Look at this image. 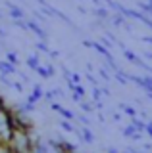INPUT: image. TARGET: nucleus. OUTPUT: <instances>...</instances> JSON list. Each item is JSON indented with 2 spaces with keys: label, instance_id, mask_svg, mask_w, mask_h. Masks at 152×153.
<instances>
[{
  "label": "nucleus",
  "instance_id": "f257e3e1",
  "mask_svg": "<svg viewBox=\"0 0 152 153\" xmlns=\"http://www.w3.org/2000/svg\"><path fill=\"white\" fill-rule=\"evenodd\" d=\"M8 143L14 149V153H31L33 149V143H31V138H29V130L25 128H12L10 130V136H8Z\"/></svg>",
  "mask_w": 152,
  "mask_h": 153
},
{
  "label": "nucleus",
  "instance_id": "f03ea898",
  "mask_svg": "<svg viewBox=\"0 0 152 153\" xmlns=\"http://www.w3.org/2000/svg\"><path fill=\"white\" fill-rule=\"evenodd\" d=\"M27 29H29V31H33V33H35V35L39 36L41 40H44V38H46V33L42 31V27H41L39 23L35 21V19H27Z\"/></svg>",
  "mask_w": 152,
  "mask_h": 153
},
{
  "label": "nucleus",
  "instance_id": "7ed1b4c3",
  "mask_svg": "<svg viewBox=\"0 0 152 153\" xmlns=\"http://www.w3.org/2000/svg\"><path fill=\"white\" fill-rule=\"evenodd\" d=\"M44 98V92H42V88H41V84H35V90H33V94L27 98V102H31V103H39V100Z\"/></svg>",
  "mask_w": 152,
  "mask_h": 153
},
{
  "label": "nucleus",
  "instance_id": "20e7f679",
  "mask_svg": "<svg viewBox=\"0 0 152 153\" xmlns=\"http://www.w3.org/2000/svg\"><path fill=\"white\" fill-rule=\"evenodd\" d=\"M0 73H2V75H14V73H16V65L10 63L8 59H2V61H0Z\"/></svg>",
  "mask_w": 152,
  "mask_h": 153
},
{
  "label": "nucleus",
  "instance_id": "39448f33",
  "mask_svg": "<svg viewBox=\"0 0 152 153\" xmlns=\"http://www.w3.org/2000/svg\"><path fill=\"white\" fill-rule=\"evenodd\" d=\"M8 8H10V16H12V19H23V17H25V13H23L21 8L14 6V4H10V2H8Z\"/></svg>",
  "mask_w": 152,
  "mask_h": 153
},
{
  "label": "nucleus",
  "instance_id": "423d86ee",
  "mask_svg": "<svg viewBox=\"0 0 152 153\" xmlns=\"http://www.w3.org/2000/svg\"><path fill=\"white\" fill-rule=\"evenodd\" d=\"M93 13H94V17H98V19H110V12H108L106 8H94L93 10Z\"/></svg>",
  "mask_w": 152,
  "mask_h": 153
},
{
  "label": "nucleus",
  "instance_id": "0eeeda50",
  "mask_svg": "<svg viewBox=\"0 0 152 153\" xmlns=\"http://www.w3.org/2000/svg\"><path fill=\"white\" fill-rule=\"evenodd\" d=\"M131 124H133V126H135L139 132H144V130H146V123H142L139 117H131Z\"/></svg>",
  "mask_w": 152,
  "mask_h": 153
},
{
  "label": "nucleus",
  "instance_id": "6e6552de",
  "mask_svg": "<svg viewBox=\"0 0 152 153\" xmlns=\"http://www.w3.org/2000/svg\"><path fill=\"white\" fill-rule=\"evenodd\" d=\"M25 63H27V67H29V69H33V71H35L37 67L41 65V63H39V56H35V54H33V56H29V57H27V61H25Z\"/></svg>",
  "mask_w": 152,
  "mask_h": 153
},
{
  "label": "nucleus",
  "instance_id": "1a4fd4ad",
  "mask_svg": "<svg viewBox=\"0 0 152 153\" xmlns=\"http://www.w3.org/2000/svg\"><path fill=\"white\" fill-rule=\"evenodd\" d=\"M60 128L65 132H77V128L73 126V124L69 123V119H65V121H60Z\"/></svg>",
  "mask_w": 152,
  "mask_h": 153
},
{
  "label": "nucleus",
  "instance_id": "9d476101",
  "mask_svg": "<svg viewBox=\"0 0 152 153\" xmlns=\"http://www.w3.org/2000/svg\"><path fill=\"white\" fill-rule=\"evenodd\" d=\"M35 73L39 75L41 79H52V76H50V73H48V67H42V65H39V67L35 69Z\"/></svg>",
  "mask_w": 152,
  "mask_h": 153
},
{
  "label": "nucleus",
  "instance_id": "9b49d317",
  "mask_svg": "<svg viewBox=\"0 0 152 153\" xmlns=\"http://www.w3.org/2000/svg\"><path fill=\"white\" fill-rule=\"evenodd\" d=\"M120 111H123L125 115H129V117H137V111L131 107V105H125V103H120Z\"/></svg>",
  "mask_w": 152,
  "mask_h": 153
},
{
  "label": "nucleus",
  "instance_id": "f8f14e48",
  "mask_svg": "<svg viewBox=\"0 0 152 153\" xmlns=\"http://www.w3.org/2000/svg\"><path fill=\"white\" fill-rule=\"evenodd\" d=\"M114 76H116V79L120 80L121 84H127V82H129V75H127V73H123V71H120V69L116 71V75H114Z\"/></svg>",
  "mask_w": 152,
  "mask_h": 153
},
{
  "label": "nucleus",
  "instance_id": "ddd939ff",
  "mask_svg": "<svg viewBox=\"0 0 152 153\" xmlns=\"http://www.w3.org/2000/svg\"><path fill=\"white\" fill-rule=\"evenodd\" d=\"M58 113L62 115V117H64V119H69V121H73V119H75V115L73 113H71L69 111V109H64V107H62V105H60V109H58Z\"/></svg>",
  "mask_w": 152,
  "mask_h": 153
},
{
  "label": "nucleus",
  "instance_id": "4468645a",
  "mask_svg": "<svg viewBox=\"0 0 152 153\" xmlns=\"http://www.w3.org/2000/svg\"><path fill=\"white\" fill-rule=\"evenodd\" d=\"M135 132H139V130H137V128L133 126V124H129V126H125V128H123V130H121V134H123V136H125V138H131V136H133V134H135Z\"/></svg>",
  "mask_w": 152,
  "mask_h": 153
},
{
  "label": "nucleus",
  "instance_id": "2eb2a0df",
  "mask_svg": "<svg viewBox=\"0 0 152 153\" xmlns=\"http://www.w3.org/2000/svg\"><path fill=\"white\" fill-rule=\"evenodd\" d=\"M6 59L8 61H10V63H14V65H20V59H17V54H14V52H8V54H6Z\"/></svg>",
  "mask_w": 152,
  "mask_h": 153
},
{
  "label": "nucleus",
  "instance_id": "dca6fc26",
  "mask_svg": "<svg viewBox=\"0 0 152 153\" xmlns=\"http://www.w3.org/2000/svg\"><path fill=\"white\" fill-rule=\"evenodd\" d=\"M79 107H81L85 113H93V111H94L93 103H89V102H81V103H79Z\"/></svg>",
  "mask_w": 152,
  "mask_h": 153
},
{
  "label": "nucleus",
  "instance_id": "f3484780",
  "mask_svg": "<svg viewBox=\"0 0 152 153\" xmlns=\"http://www.w3.org/2000/svg\"><path fill=\"white\" fill-rule=\"evenodd\" d=\"M0 153H14V149L10 147L8 142H0Z\"/></svg>",
  "mask_w": 152,
  "mask_h": 153
},
{
  "label": "nucleus",
  "instance_id": "a211bd4d",
  "mask_svg": "<svg viewBox=\"0 0 152 153\" xmlns=\"http://www.w3.org/2000/svg\"><path fill=\"white\" fill-rule=\"evenodd\" d=\"M102 88H96V86H94V90H93V100L94 102H100V98H102Z\"/></svg>",
  "mask_w": 152,
  "mask_h": 153
},
{
  "label": "nucleus",
  "instance_id": "6ab92c4d",
  "mask_svg": "<svg viewBox=\"0 0 152 153\" xmlns=\"http://www.w3.org/2000/svg\"><path fill=\"white\" fill-rule=\"evenodd\" d=\"M35 46H37V50H41V52H44V54H50V50H48V46H46V44H44V42H42V40H41V42H37V44H35Z\"/></svg>",
  "mask_w": 152,
  "mask_h": 153
},
{
  "label": "nucleus",
  "instance_id": "aec40b11",
  "mask_svg": "<svg viewBox=\"0 0 152 153\" xmlns=\"http://www.w3.org/2000/svg\"><path fill=\"white\" fill-rule=\"evenodd\" d=\"M0 82H2L4 86H10V88H12V84H14L12 80L8 79V75H2V73H0Z\"/></svg>",
  "mask_w": 152,
  "mask_h": 153
},
{
  "label": "nucleus",
  "instance_id": "412c9836",
  "mask_svg": "<svg viewBox=\"0 0 152 153\" xmlns=\"http://www.w3.org/2000/svg\"><path fill=\"white\" fill-rule=\"evenodd\" d=\"M54 98H56V92H54V90L44 92V100H46V102H54Z\"/></svg>",
  "mask_w": 152,
  "mask_h": 153
},
{
  "label": "nucleus",
  "instance_id": "4be33fe9",
  "mask_svg": "<svg viewBox=\"0 0 152 153\" xmlns=\"http://www.w3.org/2000/svg\"><path fill=\"white\" fill-rule=\"evenodd\" d=\"M12 88H14V90H16V92H17V94H20V92H23V84H21V82H17V80H16V82H14V84H12Z\"/></svg>",
  "mask_w": 152,
  "mask_h": 153
},
{
  "label": "nucleus",
  "instance_id": "5701e85b",
  "mask_svg": "<svg viewBox=\"0 0 152 153\" xmlns=\"http://www.w3.org/2000/svg\"><path fill=\"white\" fill-rule=\"evenodd\" d=\"M100 76H102V80H106V82H108L112 75H108V71H106V69H100Z\"/></svg>",
  "mask_w": 152,
  "mask_h": 153
},
{
  "label": "nucleus",
  "instance_id": "b1692460",
  "mask_svg": "<svg viewBox=\"0 0 152 153\" xmlns=\"http://www.w3.org/2000/svg\"><path fill=\"white\" fill-rule=\"evenodd\" d=\"M142 134H144V132H135V134L131 136V140H133V142H139V140H142Z\"/></svg>",
  "mask_w": 152,
  "mask_h": 153
},
{
  "label": "nucleus",
  "instance_id": "393cba45",
  "mask_svg": "<svg viewBox=\"0 0 152 153\" xmlns=\"http://www.w3.org/2000/svg\"><path fill=\"white\" fill-rule=\"evenodd\" d=\"M146 134H148V136L152 138V121H148V123H146V130H144Z\"/></svg>",
  "mask_w": 152,
  "mask_h": 153
},
{
  "label": "nucleus",
  "instance_id": "a878e982",
  "mask_svg": "<svg viewBox=\"0 0 152 153\" xmlns=\"http://www.w3.org/2000/svg\"><path fill=\"white\" fill-rule=\"evenodd\" d=\"M79 121H81L83 124H87V126H89V123H91V121H89L87 117H85V115H81V117H79Z\"/></svg>",
  "mask_w": 152,
  "mask_h": 153
},
{
  "label": "nucleus",
  "instance_id": "bb28decb",
  "mask_svg": "<svg viewBox=\"0 0 152 153\" xmlns=\"http://www.w3.org/2000/svg\"><path fill=\"white\" fill-rule=\"evenodd\" d=\"M102 44L106 46V48H110V46H112V44H110V38H102Z\"/></svg>",
  "mask_w": 152,
  "mask_h": 153
},
{
  "label": "nucleus",
  "instance_id": "cd10ccee",
  "mask_svg": "<svg viewBox=\"0 0 152 153\" xmlns=\"http://www.w3.org/2000/svg\"><path fill=\"white\" fill-rule=\"evenodd\" d=\"M112 119H114V121L117 123V121H120V119H121V115H120V113H112Z\"/></svg>",
  "mask_w": 152,
  "mask_h": 153
},
{
  "label": "nucleus",
  "instance_id": "c85d7f7f",
  "mask_svg": "<svg viewBox=\"0 0 152 153\" xmlns=\"http://www.w3.org/2000/svg\"><path fill=\"white\" fill-rule=\"evenodd\" d=\"M8 36V31H4L2 27H0V38H6Z\"/></svg>",
  "mask_w": 152,
  "mask_h": 153
},
{
  "label": "nucleus",
  "instance_id": "c756f323",
  "mask_svg": "<svg viewBox=\"0 0 152 153\" xmlns=\"http://www.w3.org/2000/svg\"><path fill=\"white\" fill-rule=\"evenodd\" d=\"M46 67H48V73H50V76H54V65H46Z\"/></svg>",
  "mask_w": 152,
  "mask_h": 153
},
{
  "label": "nucleus",
  "instance_id": "7c9ffc66",
  "mask_svg": "<svg viewBox=\"0 0 152 153\" xmlns=\"http://www.w3.org/2000/svg\"><path fill=\"white\" fill-rule=\"evenodd\" d=\"M106 153H120L116 147H106Z\"/></svg>",
  "mask_w": 152,
  "mask_h": 153
},
{
  "label": "nucleus",
  "instance_id": "2f4dec72",
  "mask_svg": "<svg viewBox=\"0 0 152 153\" xmlns=\"http://www.w3.org/2000/svg\"><path fill=\"white\" fill-rule=\"evenodd\" d=\"M50 56H52V57H58V56H60V52H56V50H50Z\"/></svg>",
  "mask_w": 152,
  "mask_h": 153
},
{
  "label": "nucleus",
  "instance_id": "473e14b6",
  "mask_svg": "<svg viewBox=\"0 0 152 153\" xmlns=\"http://www.w3.org/2000/svg\"><path fill=\"white\" fill-rule=\"evenodd\" d=\"M54 153H75V151H68V149H58V151H54Z\"/></svg>",
  "mask_w": 152,
  "mask_h": 153
},
{
  "label": "nucleus",
  "instance_id": "72a5a7b5",
  "mask_svg": "<svg viewBox=\"0 0 152 153\" xmlns=\"http://www.w3.org/2000/svg\"><path fill=\"white\" fill-rule=\"evenodd\" d=\"M142 40H144V42H150V44H152V36H142Z\"/></svg>",
  "mask_w": 152,
  "mask_h": 153
},
{
  "label": "nucleus",
  "instance_id": "f704fd0d",
  "mask_svg": "<svg viewBox=\"0 0 152 153\" xmlns=\"http://www.w3.org/2000/svg\"><path fill=\"white\" fill-rule=\"evenodd\" d=\"M144 57H148V59H152V52H144Z\"/></svg>",
  "mask_w": 152,
  "mask_h": 153
},
{
  "label": "nucleus",
  "instance_id": "c9c22d12",
  "mask_svg": "<svg viewBox=\"0 0 152 153\" xmlns=\"http://www.w3.org/2000/svg\"><path fill=\"white\" fill-rule=\"evenodd\" d=\"M146 80H148V82L152 84V75H146Z\"/></svg>",
  "mask_w": 152,
  "mask_h": 153
},
{
  "label": "nucleus",
  "instance_id": "e433bc0d",
  "mask_svg": "<svg viewBox=\"0 0 152 153\" xmlns=\"http://www.w3.org/2000/svg\"><path fill=\"white\" fill-rule=\"evenodd\" d=\"M146 96H148V98H150V100H152V92H146Z\"/></svg>",
  "mask_w": 152,
  "mask_h": 153
},
{
  "label": "nucleus",
  "instance_id": "4c0bfd02",
  "mask_svg": "<svg viewBox=\"0 0 152 153\" xmlns=\"http://www.w3.org/2000/svg\"><path fill=\"white\" fill-rule=\"evenodd\" d=\"M131 149H133V151H137V149H135V147H131ZM137 153H144V151H137Z\"/></svg>",
  "mask_w": 152,
  "mask_h": 153
},
{
  "label": "nucleus",
  "instance_id": "58836bf2",
  "mask_svg": "<svg viewBox=\"0 0 152 153\" xmlns=\"http://www.w3.org/2000/svg\"><path fill=\"white\" fill-rule=\"evenodd\" d=\"M91 2H94V4H98V2H100V0H91Z\"/></svg>",
  "mask_w": 152,
  "mask_h": 153
},
{
  "label": "nucleus",
  "instance_id": "ea45409f",
  "mask_svg": "<svg viewBox=\"0 0 152 153\" xmlns=\"http://www.w3.org/2000/svg\"><path fill=\"white\" fill-rule=\"evenodd\" d=\"M148 2H150V4H152V0H148Z\"/></svg>",
  "mask_w": 152,
  "mask_h": 153
},
{
  "label": "nucleus",
  "instance_id": "a19ab883",
  "mask_svg": "<svg viewBox=\"0 0 152 153\" xmlns=\"http://www.w3.org/2000/svg\"><path fill=\"white\" fill-rule=\"evenodd\" d=\"M0 17H2V13H0Z\"/></svg>",
  "mask_w": 152,
  "mask_h": 153
}]
</instances>
